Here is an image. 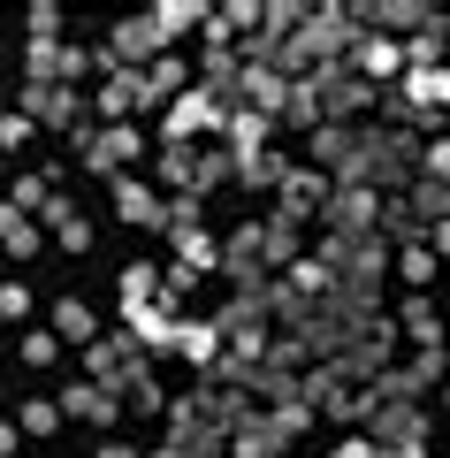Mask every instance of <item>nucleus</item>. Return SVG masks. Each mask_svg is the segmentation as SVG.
<instances>
[{"mask_svg": "<svg viewBox=\"0 0 450 458\" xmlns=\"http://www.w3.org/2000/svg\"><path fill=\"white\" fill-rule=\"evenodd\" d=\"M229 114H237V107H229V99H214L207 84H199V92H183L176 107H168V146H191L199 131H222Z\"/></svg>", "mask_w": 450, "mask_h": 458, "instance_id": "nucleus-1", "label": "nucleus"}, {"mask_svg": "<svg viewBox=\"0 0 450 458\" xmlns=\"http://www.w3.org/2000/svg\"><path fill=\"white\" fill-rule=\"evenodd\" d=\"M161 47H168V31H161V16H130V23H115V38H107V54H115V69H153L161 62Z\"/></svg>", "mask_w": 450, "mask_h": 458, "instance_id": "nucleus-2", "label": "nucleus"}, {"mask_svg": "<svg viewBox=\"0 0 450 458\" xmlns=\"http://www.w3.org/2000/svg\"><path fill=\"white\" fill-rule=\"evenodd\" d=\"M229 168H237L229 153H191V146H168V153H161V176L183 183V191H214Z\"/></svg>", "mask_w": 450, "mask_h": 458, "instance_id": "nucleus-3", "label": "nucleus"}, {"mask_svg": "<svg viewBox=\"0 0 450 458\" xmlns=\"http://www.w3.org/2000/svg\"><path fill=\"white\" fill-rule=\"evenodd\" d=\"M321 222L336 229V237H382V199H374L367 183H359V191H336Z\"/></svg>", "mask_w": 450, "mask_h": 458, "instance_id": "nucleus-4", "label": "nucleus"}, {"mask_svg": "<svg viewBox=\"0 0 450 458\" xmlns=\"http://www.w3.org/2000/svg\"><path fill=\"white\" fill-rule=\"evenodd\" d=\"M84 146V168H99V176H115L123 161H138V131L130 123H107V131H77Z\"/></svg>", "mask_w": 450, "mask_h": 458, "instance_id": "nucleus-5", "label": "nucleus"}, {"mask_svg": "<svg viewBox=\"0 0 450 458\" xmlns=\"http://www.w3.org/2000/svg\"><path fill=\"white\" fill-rule=\"evenodd\" d=\"M359 8H321V16H306V31H298V47H306V62H328V54H344V38H352Z\"/></svg>", "mask_w": 450, "mask_h": 458, "instance_id": "nucleus-6", "label": "nucleus"}, {"mask_svg": "<svg viewBox=\"0 0 450 458\" xmlns=\"http://www.w3.org/2000/svg\"><path fill=\"white\" fill-rule=\"evenodd\" d=\"M23 107H31V123H47V131H69V123H77V92H69V84H23Z\"/></svg>", "mask_w": 450, "mask_h": 458, "instance_id": "nucleus-7", "label": "nucleus"}, {"mask_svg": "<svg viewBox=\"0 0 450 458\" xmlns=\"http://www.w3.org/2000/svg\"><path fill=\"white\" fill-rule=\"evenodd\" d=\"M275 199H283V222H298V214H313V207L328 214V199H336V191L321 183V168H290V176H283V191H275Z\"/></svg>", "mask_w": 450, "mask_h": 458, "instance_id": "nucleus-8", "label": "nucleus"}, {"mask_svg": "<svg viewBox=\"0 0 450 458\" xmlns=\"http://www.w3.org/2000/svg\"><path fill=\"white\" fill-rule=\"evenodd\" d=\"M115 214H123L130 229H168V207L145 191L138 176H115Z\"/></svg>", "mask_w": 450, "mask_h": 458, "instance_id": "nucleus-9", "label": "nucleus"}, {"mask_svg": "<svg viewBox=\"0 0 450 458\" xmlns=\"http://www.w3.org/2000/svg\"><path fill=\"white\" fill-rule=\"evenodd\" d=\"M62 412H77V420H92V428H115V420H123L115 390H99V382H69V390H62Z\"/></svg>", "mask_w": 450, "mask_h": 458, "instance_id": "nucleus-10", "label": "nucleus"}, {"mask_svg": "<svg viewBox=\"0 0 450 458\" xmlns=\"http://www.w3.org/2000/svg\"><path fill=\"white\" fill-rule=\"evenodd\" d=\"M130 107H153V92H145V77H138V69H115V77H107V92H99V114H107V123H123Z\"/></svg>", "mask_w": 450, "mask_h": 458, "instance_id": "nucleus-11", "label": "nucleus"}, {"mask_svg": "<svg viewBox=\"0 0 450 458\" xmlns=\"http://www.w3.org/2000/svg\"><path fill=\"white\" fill-rule=\"evenodd\" d=\"M359 107H367V77H328L321 69V114L328 123H352Z\"/></svg>", "mask_w": 450, "mask_h": 458, "instance_id": "nucleus-12", "label": "nucleus"}, {"mask_svg": "<svg viewBox=\"0 0 450 458\" xmlns=\"http://www.w3.org/2000/svg\"><path fill=\"white\" fill-rule=\"evenodd\" d=\"M267 131H275V114H259V107H237V114H229V138H237V168L267 153Z\"/></svg>", "mask_w": 450, "mask_h": 458, "instance_id": "nucleus-13", "label": "nucleus"}, {"mask_svg": "<svg viewBox=\"0 0 450 458\" xmlns=\"http://www.w3.org/2000/svg\"><path fill=\"white\" fill-rule=\"evenodd\" d=\"M176 344H183V360L207 367V375L222 367V328H214V321H183V328H176Z\"/></svg>", "mask_w": 450, "mask_h": 458, "instance_id": "nucleus-14", "label": "nucleus"}, {"mask_svg": "<svg viewBox=\"0 0 450 458\" xmlns=\"http://www.w3.org/2000/svg\"><path fill=\"white\" fill-rule=\"evenodd\" d=\"M0 252H16V260H23V252H38V222L23 207H0Z\"/></svg>", "mask_w": 450, "mask_h": 458, "instance_id": "nucleus-15", "label": "nucleus"}, {"mask_svg": "<svg viewBox=\"0 0 450 458\" xmlns=\"http://www.w3.org/2000/svg\"><path fill=\"white\" fill-rule=\"evenodd\" d=\"M397 69H404L397 38H359V77H397Z\"/></svg>", "mask_w": 450, "mask_h": 458, "instance_id": "nucleus-16", "label": "nucleus"}, {"mask_svg": "<svg viewBox=\"0 0 450 458\" xmlns=\"http://www.w3.org/2000/svg\"><path fill=\"white\" fill-rule=\"evenodd\" d=\"M412 214L435 229V222L450 214V183H443V176H420V183H412Z\"/></svg>", "mask_w": 450, "mask_h": 458, "instance_id": "nucleus-17", "label": "nucleus"}, {"mask_svg": "<svg viewBox=\"0 0 450 458\" xmlns=\"http://www.w3.org/2000/svg\"><path fill=\"white\" fill-rule=\"evenodd\" d=\"M259 237H267V267H298V222H283V214H275Z\"/></svg>", "mask_w": 450, "mask_h": 458, "instance_id": "nucleus-18", "label": "nucleus"}, {"mask_svg": "<svg viewBox=\"0 0 450 458\" xmlns=\"http://www.w3.org/2000/svg\"><path fill=\"white\" fill-rule=\"evenodd\" d=\"M153 298H161V276H153L145 260H138V267H123V306H130V313H145Z\"/></svg>", "mask_w": 450, "mask_h": 458, "instance_id": "nucleus-19", "label": "nucleus"}, {"mask_svg": "<svg viewBox=\"0 0 450 458\" xmlns=\"http://www.w3.org/2000/svg\"><path fill=\"white\" fill-rule=\"evenodd\" d=\"M290 123H313V131H321V123H328V114H321V77H306V84H290Z\"/></svg>", "mask_w": 450, "mask_h": 458, "instance_id": "nucleus-20", "label": "nucleus"}, {"mask_svg": "<svg viewBox=\"0 0 450 458\" xmlns=\"http://www.w3.org/2000/svg\"><path fill=\"white\" fill-rule=\"evenodd\" d=\"M145 92H153V99H176L183 92V62H168V54H161V62L145 69Z\"/></svg>", "mask_w": 450, "mask_h": 458, "instance_id": "nucleus-21", "label": "nucleus"}, {"mask_svg": "<svg viewBox=\"0 0 450 458\" xmlns=\"http://www.w3.org/2000/svg\"><path fill=\"white\" fill-rule=\"evenodd\" d=\"M176 260L183 267H214L222 252H214V237H199V229H176Z\"/></svg>", "mask_w": 450, "mask_h": 458, "instance_id": "nucleus-22", "label": "nucleus"}, {"mask_svg": "<svg viewBox=\"0 0 450 458\" xmlns=\"http://www.w3.org/2000/svg\"><path fill=\"white\" fill-rule=\"evenodd\" d=\"M54 321H62V336L92 344V306H84V298H62V306H54Z\"/></svg>", "mask_w": 450, "mask_h": 458, "instance_id": "nucleus-23", "label": "nucleus"}, {"mask_svg": "<svg viewBox=\"0 0 450 458\" xmlns=\"http://www.w3.org/2000/svg\"><path fill=\"white\" fill-rule=\"evenodd\" d=\"M404 328H412L420 344H435V352H443V321H435V306H428V298H412V306H404Z\"/></svg>", "mask_w": 450, "mask_h": 458, "instance_id": "nucleus-24", "label": "nucleus"}, {"mask_svg": "<svg viewBox=\"0 0 450 458\" xmlns=\"http://www.w3.org/2000/svg\"><path fill=\"white\" fill-rule=\"evenodd\" d=\"M23 412V436H54V428H62V405H54V397H31V405H16Z\"/></svg>", "mask_w": 450, "mask_h": 458, "instance_id": "nucleus-25", "label": "nucleus"}, {"mask_svg": "<svg viewBox=\"0 0 450 458\" xmlns=\"http://www.w3.org/2000/svg\"><path fill=\"white\" fill-rule=\"evenodd\" d=\"M412 107H428V99H450V69H412Z\"/></svg>", "mask_w": 450, "mask_h": 458, "instance_id": "nucleus-26", "label": "nucleus"}, {"mask_svg": "<svg viewBox=\"0 0 450 458\" xmlns=\"http://www.w3.org/2000/svg\"><path fill=\"white\" fill-rule=\"evenodd\" d=\"M153 16H161V31H168V38H183V31L199 23V8H191V0H168V8H153Z\"/></svg>", "mask_w": 450, "mask_h": 458, "instance_id": "nucleus-27", "label": "nucleus"}, {"mask_svg": "<svg viewBox=\"0 0 450 458\" xmlns=\"http://www.w3.org/2000/svg\"><path fill=\"white\" fill-rule=\"evenodd\" d=\"M130 328H138L145 344H168V336H176V321H168V313H153V306H145V313H130Z\"/></svg>", "mask_w": 450, "mask_h": 458, "instance_id": "nucleus-28", "label": "nucleus"}, {"mask_svg": "<svg viewBox=\"0 0 450 458\" xmlns=\"http://www.w3.org/2000/svg\"><path fill=\"white\" fill-rule=\"evenodd\" d=\"M23 360H31V367H54V360H62V344H54L47 328H31V336H23Z\"/></svg>", "mask_w": 450, "mask_h": 458, "instance_id": "nucleus-29", "label": "nucleus"}, {"mask_svg": "<svg viewBox=\"0 0 450 458\" xmlns=\"http://www.w3.org/2000/svg\"><path fill=\"white\" fill-rule=\"evenodd\" d=\"M275 420H283V436H306V428H313V405H306V397H290V405H275Z\"/></svg>", "mask_w": 450, "mask_h": 458, "instance_id": "nucleus-30", "label": "nucleus"}, {"mask_svg": "<svg viewBox=\"0 0 450 458\" xmlns=\"http://www.w3.org/2000/svg\"><path fill=\"white\" fill-rule=\"evenodd\" d=\"M123 397H130V412H161V382H153V375H138Z\"/></svg>", "mask_w": 450, "mask_h": 458, "instance_id": "nucleus-31", "label": "nucleus"}, {"mask_svg": "<svg viewBox=\"0 0 450 458\" xmlns=\"http://www.w3.org/2000/svg\"><path fill=\"white\" fill-rule=\"evenodd\" d=\"M54 31H62V8H54V0H38V8H31V38H54Z\"/></svg>", "mask_w": 450, "mask_h": 458, "instance_id": "nucleus-32", "label": "nucleus"}, {"mask_svg": "<svg viewBox=\"0 0 450 458\" xmlns=\"http://www.w3.org/2000/svg\"><path fill=\"white\" fill-rule=\"evenodd\" d=\"M397 267H404V276H412V283H428V276H435V252H428V245H412V252H404Z\"/></svg>", "mask_w": 450, "mask_h": 458, "instance_id": "nucleus-33", "label": "nucleus"}, {"mask_svg": "<svg viewBox=\"0 0 450 458\" xmlns=\"http://www.w3.org/2000/svg\"><path fill=\"white\" fill-rule=\"evenodd\" d=\"M23 138H31V114H0V146L16 153V146H23Z\"/></svg>", "mask_w": 450, "mask_h": 458, "instance_id": "nucleus-34", "label": "nucleus"}, {"mask_svg": "<svg viewBox=\"0 0 450 458\" xmlns=\"http://www.w3.org/2000/svg\"><path fill=\"white\" fill-rule=\"evenodd\" d=\"M0 313H8V321H23V313H31V291H16V283H8V291H0Z\"/></svg>", "mask_w": 450, "mask_h": 458, "instance_id": "nucleus-35", "label": "nucleus"}, {"mask_svg": "<svg viewBox=\"0 0 450 458\" xmlns=\"http://www.w3.org/2000/svg\"><path fill=\"white\" fill-rule=\"evenodd\" d=\"M336 458H382V451H374V436H352V443H336Z\"/></svg>", "mask_w": 450, "mask_h": 458, "instance_id": "nucleus-36", "label": "nucleus"}, {"mask_svg": "<svg viewBox=\"0 0 450 458\" xmlns=\"http://www.w3.org/2000/svg\"><path fill=\"white\" fill-rule=\"evenodd\" d=\"M428 245H435V252H450V222H435V229H428Z\"/></svg>", "mask_w": 450, "mask_h": 458, "instance_id": "nucleus-37", "label": "nucleus"}, {"mask_svg": "<svg viewBox=\"0 0 450 458\" xmlns=\"http://www.w3.org/2000/svg\"><path fill=\"white\" fill-rule=\"evenodd\" d=\"M99 458H138V451H130V443H107V451H99Z\"/></svg>", "mask_w": 450, "mask_h": 458, "instance_id": "nucleus-38", "label": "nucleus"}, {"mask_svg": "<svg viewBox=\"0 0 450 458\" xmlns=\"http://www.w3.org/2000/svg\"><path fill=\"white\" fill-rule=\"evenodd\" d=\"M153 458H183V451H176V443H161V451H153Z\"/></svg>", "mask_w": 450, "mask_h": 458, "instance_id": "nucleus-39", "label": "nucleus"}, {"mask_svg": "<svg viewBox=\"0 0 450 458\" xmlns=\"http://www.w3.org/2000/svg\"><path fill=\"white\" fill-rule=\"evenodd\" d=\"M382 458H389V451H382Z\"/></svg>", "mask_w": 450, "mask_h": 458, "instance_id": "nucleus-40", "label": "nucleus"}]
</instances>
